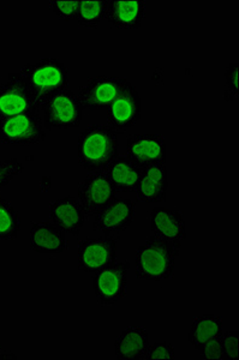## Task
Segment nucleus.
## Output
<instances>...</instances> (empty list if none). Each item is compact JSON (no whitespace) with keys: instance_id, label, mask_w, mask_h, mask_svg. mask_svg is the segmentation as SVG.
<instances>
[{"instance_id":"9","label":"nucleus","mask_w":239,"mask_h":360,"mask_svg":"<svg viewBox=\"0 0 239 360\" xmlns=\"http://www.w3.org/2000/svg\"><path fill=\"white\" fill-rule=\"evenodd\" d=\"M128 79L120 77L99 76L93 78L79 91V100L83 110L108 111V107L116 100Z\"/></svg>"},{"instance_id":"3","label":"nucleus","mask_w":239,"mask_h":360,"mask_svg":"<svg viewBox=\"0 0 239 360\" xmlns=\"http://www.w3.org/2000/svg\"><path fill=\"white\" fill-rule=\"evenodd\" d=\"M181 248V244L165 242L154 236L149 238L136 251L137 278L150 281L171 278Z\"/></svg>"},{"instance_id":"27","label":"nucleus","mask_w":239,"mask_h":360,"mask_svg":"<svg viewBox=\"0 0 239 360\" xmlns=\"http://www.w3.org/2000/svg\"><path fill=\"white\" fill-rule=\"evenodd\" d=\"M239 94V70L237 63H232L226 69V91L225 98L232 103Z\"/></svg>"},{"instance_id":"7","label":"nucleus","mask_w":239,"mask_h":360,"mask_svg":"<svg viewBox=\"0 0 239 360\" xmlns=\"http://www.w3.org/2000/svg\"><path fill=\"white\" fill-rule=\"evenodd\" d=\"M117 243L111 236L87 238L79 242L77 266L81 271L95 274L116 263Z\"/></svg>"},{"instance_id":"20","label":"nucleus","mask_w":239,"mask_h":360,"mask_svg":"<svg viewBox=\"0 0 239 360\" xmlns=\"http://www.w3.org/2000/svg\"><path fill=\"white\" fill-rule=\"evenodd\" d=\"M105 171L111 178L117 191L135 193L143 168L135 164L128 156H117Z\"/></svg>"},{"instance_id":"16","label":"nucleus","mask_w":239,"mask_h":360,"mask_svg":"<svg viewBox=\"0 0 239 360\" xmlns=\"http://www.w3.org/2000/svg\"><path fill=\"white\" fill-rule=\"evenodd\" d=\"M169 188L165 164L153 165L143 168L137 185V198L145 203H160L165 201Z\"/></svg>"},{"instance_id":"17","label":"nucleus","mask_w":239,"mask_h":360,"mask_svg":"<svg viewBox=\"0 0 239 360\" xmlns=\"http://www.w3.org/2000/svg\"><path fill=\"white\" fill-rule=\"evenodd\" d=\"M30 243V248L37 254L59 255L67 249L65 233L50 222H34Z\"/></svg>"},{"instance_id":"2","label":"nucleus","mask_w":239,"mask_h":360,"mask_svg":"<svg viewBox=\"0 0 239 360\" xmlns=\"http://www.w3.org/2000/svg\"><path fill=\"white\" fill-rule=\"evenodd\" d=\"M119 141L108 125H91L77 139L79 164L88 172L105 171L118 156Z\"/></svg>"},{"instance_id":"12","label":"nucleus","mask_w":239,"mask_h":360,"mask_svg":"<svg viewBox=\"0 0 239 360\" xmlns=\"http://www.w3.org/2000/svg\"><path fill=\"white\" fill-rule=\"evenodd\" d=\"M136 219V205L128 198L119 197L99 214L95 215L93 229L96 232L112 236L120 233L131 226Z\"/></svg>"},{"instance_id":"6","label":"nucleus","mask_w":239,"mask_h":360,"mask_svg":"<svg viewBox=\"0 0 239 360\" xmlns=\"http://www.w3.org/2000/svg\"><path fill=\"white\" fill-rule=\"evenodd\" d=\"M117 188L106 171H96L88 174L79 185V201L87 217H95L116 200Z\"/></svg>"},{"instance_id":"22","label":"nucleus","mask_w":239,"mask_h":360,"mask_svg":"<svg viewBox=\"0 0 239 360\" xmlns=\"http://www.w3.org/2000/svg\"><path fill=\"white\" fill-rule=\"evenodd\" d=\"M108 0H81L75 22L84 28H96L106 20Z\"/></svg>"},{"instance_id":"10","label":"nucleus","mask_w":239,"mask_h":360,"mask_svg":"<svg viewBox=\"0 0 239 360\" xmlns=\"http://www.w3.org/2000/svg\"><path fill=\"white\" fill-rule=\"evenodd\" d=\"M141 119V98L136 88L128 82L108 110V127L125 132Z\"/></svg>"},{"instance_id":"29","label":"nucleus","mask_w":239,"mask_h":360,"mask_svg":"<svg viewBox=\"0 0 239 360\" xmlns=\"http://www.w3.org/2000/svg\"><path fill=\"white\" fill-rule=\"evenodd\" d=\"M176 353H174V348L172 345L167 344V342H162V344H155L153 346H149L147 354H146V360H172L174 359Z\"/></svg>"},{"instance_id":"26","label":"nucleus","mask_w":239,"mask_h":360,"mask_svg":"<svg viewBox=\"0 0 239 360\" xmlns=\"http://www.w3.org/2000/svg\"><path fill=\"white\" fill-rule=\"evenodd\" d=\"M224 360L239 359V333L227 332L221 335Z\"/></svg>"},{"instance_id":"8","label":"nucleus","mask_w":239,"mask_h":360,"mask_svg":"<svg viewBox=\"0 0 239 360\" xmlns=\"http://www.w3.org/2000/svg\"><path fill=\"white\" fill-rule=\"evenodd\" d=\"M130 263H113L112 266L95 273L93 290L101 305L111 307L125 297Z\"/></svg>"},{"instance_id":"24","label":"nucleus","mask_w":239,"mask_h":360,"mask_svg":"<svg viewBox=\"0 0 239 360\" xmlns=\"http://www.w3.org/2000/svg\"><path fill=\"white\" fill-rule=\"evenodd\" d=\"M81 0H52L50 1V8L56 16L58 17L60 21H75L77 16Z\"/></svg>"},{"instance_id":"21","label":"nucleus","mask_w":239,"mask_h":360,"mask_svg":"<svg viewBox=\"0 0 239 360\" xmlns=\"http://www.w3.org/2000/svg\"><path fill=\"white\" fill-rule=\"evenodd\" d=\"M223 319L217 316H201L191 324L188 340L195 348L223 335Z\"/></svg>"},{"instance_id":"18","label":"nucleus","mask_w":239,"mask_h":360,"mask_svg":"<svg viewBox=\"0 0 239 360\" xmlns=\"http://www.w3.org/2000/svg\"><path fill=\"white\" fill-rule=\"evenodd\" d=\"M143 0H108L106 21L119 29H138L146 15Z\"/></svg>"},{"instance_id":"19","label":"nucleus","mask_w":239,"mask_h":360,"mask_svg":"<svg viewBox=\"0 0 239 360\" xmlns=\"http://www.w3.org/2000/svg\"><path fill=\"white\" fill-rule=\"evenodd\" d=\"M149 345L148 333L143 327H128L116 339V356L122 360L145 359Z\"/></svg>"},{"instance_id":"4","label":"nucleus","mask_w":239,"mask_h":360,"mask_svg":"<svg viewBox=\"0 0 239 360\" xmlns=\"http://www.w3.org/2000/svg\"><path fill=\"white\" fill-rule=\"evenodd\" d=\"M46 129L37 112H27L0 120V142L8 147H32L41 143Z\"/></svg>"},{"instance_id":"1","label":"nucleus","mask_w":239,"mask_h":360,"mask_svg":"<svg viewBox=\"0 0 239 360\" xmlns=\"http://www.w3.org/2000/svg\"><path fill=\"white\" fill-rule=\"evenodd\" d=\"M18 75L30 89L37 108L69 86V70L58 59H40L35 64L23 66Z\"/></svg>"},{"instance_id":"28","label":"nucleus","mask_w":239,"mask_h":360,"mask_svg":"<svg viewBox=\"0 0 239 360\" xmlns=\"http://www.w3.org/2000/svg\"><path fill=\"white\" fill-rule=\"evenodd\" d=\"M198 349L200 352V359L224 360L221 336L207 341L201 346H198Z\"/></svg>"},{"instance_id":"5","label":"nucleus","mask_w":239,"mask_h":360,"mask_svg":"<svg viewBox=\"0 0 239 360\" xmlns=\"http://www.w3.org/2000/svg\"><path fill=\"white\" fill-rule=\"evenodd\" d=\"M42 122L46 130H70L82 123L83 107L79 96L70 89L54 95L41 107Z\"/></svg>"},{"instance_id":"25","label":"nucleus","mask_w":239,"mask_h":360,"mask_svg":"<svg viewBox=\"0 0 239 360\" xmlns=\"http://www.w3.org/2000/svg\"><path fill=\"white\" fill-rule=\"evenodd\" d=\"M23 165L17 159L0 161V190L10 184V181L23 172Z\"/></svg>"},{"instance_id":"15","label":"nucleus","mask_w":239,"mask_h":360,"mask_svg":"<svg viewBox=\"0 0 239 360\" xmlns=\"http://www.w3.org/2000/svg\"><path fill=\"white\" fill-rule=\"evenodd\" d=\"M51 221L64 233L79 236L87 215L82 205L75 197H64L50 203Z\"/></svg>"},{"instance_id":"13","label":"nucleus","mask_w":239,"mask_h":360,"mask_svg":"<svg viewBox=\"0 0 239 360\" xmlns=\"http://www.w3.org/2000/svg\"><path fill=\"white\" fill-rule=\"evenodd\" d=\"M127 156L142 168L166 164L165 137L155 134H137L127 141Z\"/></svg>"},{"instance_id":"23","label":"nucleus","mask_w":239,"mask_h":360,"mask_svg":"<svg viewBox=\"0 0 239 360\" xmlns=\"http://www.w3.org/2000/svg\"><path fill=\"white\" fill-rule=\"evenodd\" d=\"M21 232V217L16 209L0 197V240H15Z\"/></svg>"},{"instance_id":"14","label":"nucleus","mask_w":239,"mask_h":360,"mask_svg":"<svg viewBox=\"0 0 239 360\" xmlns=\"http://www.w3.org/2000/svg\"><path fill=\"white\" fill-rule=\"evenodd\" d=\"M153 236L165 242L181 244L186 238L184 214L177 209L155 208L150 212Z\"/></svg>"},{"instance_id":"11","label":"nucleus","mask_w":239,"mask_h":360,"mask_svg":"<svg viewBox=\"0 0 239 360\" xmlns=\"http://www.w3.org/2000/svg\"><path fill=\"white\" fill-rule=\"evenodd\" d=\"M33 96L18 74L8 75V79L0 84V120L22 115L27 112H37Z\"/></svg>"}]
</instances>
